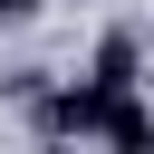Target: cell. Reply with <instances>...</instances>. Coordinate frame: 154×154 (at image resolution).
I'll use <instances>...</instances> for the list:
<instances>
[{
  "mask_svg": "<svg viewBox=\"0 0 154 154\" xmlns=\"http://www.w3.org/2000/svg\"><path fill=\"white\" fill-rule=\"evenodd\" d=\"M135 67H144V38H135V29H106V48H96V67H87V77H106V87H135Z\"/></svg>",
  "mask_w": 154,
  "mask_h": 154,
  "instance_id": "6da1fadb",
  "label": "cell"
},
{
  "mask_svg": "<svg viewBox=\"0 0 154 154\" xmlns=\"http://www.w3.org/2000/svg\"><path fill=\"white\" fill-rule=\"evenodd\" d=\"M29 10H38V0H0V19H29Z\"/></svg>",
  "mask_w": 154,
  "mask_h": 154,
  "instance_id": "7a4b0ae2",
  "label": "cell"
}]
</instances>
